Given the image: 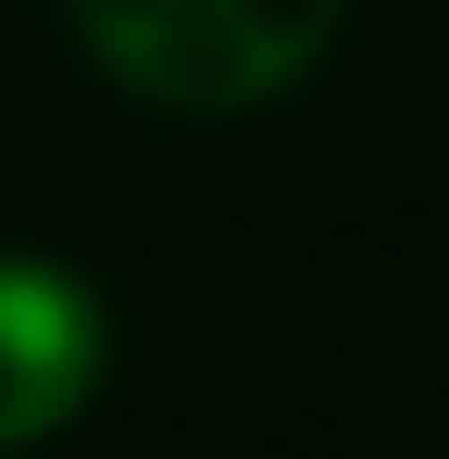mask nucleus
Instances as JSON below:
<instances>
[{
  "label": "nucleus",
  "mask_w": 449,
  "mask_h": 459,
  "mask_svg": "<svg viewBox=\"0 0 449 459\" xmlns=\"http://www.w3.org/2000/svg\"><path fill=\"white\" fill-rule=\"evenodd\" d=\"M348 0H82V41L113 82L174 113H246L327 51Z\"/></svg>",
  "instance_id": "f257e3e1"
},
{
  "label": "nucleus",
  "mask_w": 449,
  "mask_h": 459,
  "mask_svg": "<svg viewBox=\"0 0 449 459\" xmlns=\"http://www.w3.org/2000/svg\"><path fill=\"white\" fill-rule=\"evenodd\" d=\"M102 377V307L41 255H0V449L51 439Z\"/></svg>",
  "instance_id": "f03ea898"
}]
</instances>
